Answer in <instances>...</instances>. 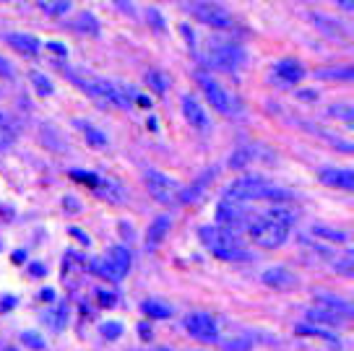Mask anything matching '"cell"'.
<instances>
[{
    "label": "cell",
    "instance_id": "cell-1",
    "mask_svg": "<svg viewBox=\"0 0 354 351\" xmlns=\"http://www.w3.org/2000/svg\"><path fill=\"white\" fill-rule=\"evenodd\" d=\"M297 221V214L287 206H271L268 211L253 216V221L248 224V234L253 245L263 247V250H277L284 242L289 240V231H292V224Z\"/></svg>",
    "mask_w": 354,
    "mask_h": 351
},
{
    "label": "cell",
    "instance_id": "cell-2",
    "mask_svg": "<svg viewBox=\"0 0 354 351\" xmlns=\"http://www.w3.org/2000/svg\"><path fill=\"white\" fill-rule=\"evenodd\" d=\"M224 198H232L240 203H253V200H271V203H287L292 193L284 187H277L274 182H268L266 177L258 175H245L237 177L234 182L227 185Z\"/></svg>",
    "mask_w": 354,
    "mask_h": 351
},
{
    "label": "cell",
    "instance_id": "cell-3",
    "mask_svg": "<svg viewBox=\"0 0 354 351\" xmlns=\"http://www.w3.org/2000/svg\"><path fill=\"white\" fill-rule=\"evenodd\" d=\"M198 237L203 242V247L209 250L211 255H216L219 260H227V263H243V260H250V250L243 245V240H237V231H230L214 224V227H201Z\"/></svg>",
    "mask_w": 354,
    "mask_h": 351
},
{
    "label": "cell",
    "instance_id": "cell-4",
    "mask_svg": "<svg viewBox=\"0 0 354 351\" xmlns=\"http://www.w3.org/2000/svg\"><path fill=\"white\" fill-rule=\"evenodd\" d=\"M68 78L81 86L86 91L88 97L100 99L102 104H110V107H118V110H128L131 107V102L138 94L128 86H120V84H115V81H107V78H100V76H86L81 78L76 73H68Z\"/></svg>",
    "mask_w": 354,
    "mask_h": 351
},
{
    "label": "cell",
    "instance_id": "cell-5",
    "mask_svg": "<svg viewBox=\"0 0 354 351\" xmlns=\"http://www.w3.org/2000/svg\"><path fill=\"white\" fill-rule=\"evenodd\" d=\"M177 3L183 6V11H188L193 19H198L211 29H232L234 26L232 13L216 0H177Z\"/></svg>",
    "mask_w": 354,
    "mask_h": 351
},
{
    "label": "cell",
    "instance_id": "cell-6",
    "mask_svg": "<svg viewBox=\"0 0 354 351\" xmlns=\"http://www.w3.org/2000/svg\"><path fill=\"white\" fill-rule=\"evenodd\" d=\"M196 84L201 86V91H203L206 102H209L211 107L219 112V115H224V117H232L234 112H237V102H234V97L227 91V88L221 86L216 78L211 76L209 70H196Z\"/></svg>",
    "mask_w": 354,
    "mask_h": 351
},
{
    "label": "cell",
    "instance_id": "cell-7",
    "mask_svg": "<svg viewBox=\"0 0 354 351\" xmlns=\"http://www.w3.org/2000/svg\"><path fill=\"white\" fill-rule=\"evenodd\" d=\"M131 265H133V258H131V250L128 247H122V245H115L107 258H102L97 263H91V271L97 276H102L104 281H112V284H118L122 281L125 276L131 274Z\"/></svg>",
    "mask_w": 354,
    "mask_h": 351
},
{
    "label": "cell",
    "instance_id": "cell-8",
    "mask_svg": "<svg viewBox=\"0 0 354 351\" xmlns=\"http://www.w3.org/2000/svg\"><path fill=\"white\" fill-rule=\"evenodd\" d=\"M253 221L250 211H248V203H240V200H232V198H221L219 206H216V224L224 227L230 231H240L248 229V224Z\"/></svg>",
    "mask_w": 354,
    "mask_h": 351
},
{
    "label": "cell",
    "instance_id": "cell-9",
    "mask_svg": "<svg viewBox=\"0 0 354 351\" xmlns=\"http://www.w3.org/2000/svg\"><path fill=\"white\" fill-rule=\"evenodd\" d=\"M209 66L214 70H237L243 66L245 53L243 47H237L232 42H211L209 44Z\"/></svg>",
    "mask_w": 354,
    "mask_h": 351
},
{
    "label": "cell",
    "instance_id": "cell-10",
    "mask_svg": "<svg viewBox=\"0 0 354 351\" xmlns=\"http://www.w3.org/2000/svg\"><path fill=\"white\" fill-rule=\"evenodd\" d=\"M146 187H149V196L154 198L156 203H175L177 193H180V182L175 177L165 175L159 169H146Z\"/></svg>",
    "mask_w": 354,
    "mask_h": 351
},
{
    "label": "cell",
    "instance_id": "cell-11",
    "mask_svg": "<svg viewBox=\"0 0 354 351\" xmlns=\"http://www.w3.org/2000/svg\"><path fill=\"white\" fill-rule=\"evenodd\" d=\"M183 325H185V330L193 339L206 341V343H216L219 341V323L209 312H190Z\"/></svg>",
    "mask_w": 354,
    "mask_h": 351
},
{
    "label": "cell",
    "instance_id": "cell-12",
    "mask_svg": "<svg viewBox=\"0 0 354 351\" xmlns=\"http://www.w3.org/2000/svg\"><path fill=\"white\" fill-rule=\"evenodd\" d=\"M261 281L263 286L268 289H274V292H289V289H297L299 278L289 268L284 265H274V268H266L263 274H261Z\"/></svg>",
    "mask_w": 354,
    "mask_h": 351
},
{
    "label": "cell",
    "instance_id": "cell-13",
    "mask_svg": "<svg viewBox=\"0 0 354 351\" xmlns=\"http://www.w3.org/2000/svg\"><path fill=\"white\" fill-rule=\"evenodd\" d=\"M214 175H216V169H211V172H203V175H201L190 187H180V193H177V200H180L183 206H196V203H201V200L206 198V193H209V182L214 180Z\"/></svg>",
    "mask_w": 354,
    "mask_h": 351
},
{
    "label": "cell",
    "instance_id": "cell-14",
    "mask_svg": "<svg viewBox=\"0 0 354 351\" xmlns=\"http://www.w3.org/2000/svg\"><path fill=\"white\" fill-rule=\"evenodd\" d=\"M180 107H183V115H185V120L190 122V128H196V131H209V115H206V110L201 107V102L193 97V94H183Z\"/></svg>",
    "mask_w": 354,
    "mask_h": 351
},
{
    "label": "cell",
    "instance_id": "cell-15",
    "mask_svg": "<svg viewBox=\"0 0 354 351\" xmlns=\"http://www.w3.org/2000/svg\"><path fill=\"white\" fill-rule=\"evenodd\" d=\"M271 73H274V78H277L279 84H284V86H295V84H299L302 78L308 76V73H305V68H302V63L292 60V57L279 60L277 66L271 68Z\"/></svg>",
    "mask_w": 354,
    "mask_h": 351
},
{
    "label": "cell",
    "instance_id": "cell-16",
    "mask_svg": "<svg viewBox=\"0 0 354 351\" xmlns=\"http://www.w3.org/2000/svg\"><path fill=\"white\" fill-rule=\"evenodd\" d=\"M169 229H172V219H169L167 214L156 216V219L149 224V229H146V250H156V247L167 240Z\"/></svg>",
    "mask_w": 354,
    "mask_h": 351
},
{
    "label": "cell",
    "instance_id": "cell-17",
    "mask_svg": "<svg viewBox=\"0 0 354 351\" xmlns=\"http://www.w3.org/2000/svg\"><path fill=\"white\" fill-rule=\"evenodd\" d=\"M3 39H6V44H8V47H13V50H16V53H21V55H26V57L39 55V39H37V37H32V34L11 32V34H6Z\"/></svg>",
    "mask_w": 354,
    "mask_h": 351
},
{
    "label": "cell",
    "instance_id": "cell-18",
    "mask_svg": "<svg viewBox=\"0 0 354 351\" xmlns=\"http://www.w3.org/2000/svg\"><path fill=\"white\" fill-rule=\"evenodd\" d=\"M321 182L328 187H339V190H352L354 175L352 169H339V167H326L321 169Z\"/></svg>",
    "mask_w": 354,
    "mask_h": 351
},
{
    "label": "cell",
    "instance_id": "cell-19",
    "mask_svg": "<svg viewBox=\"0 0 354 351\" xmlns=\"http://www.w3.org/2000/svg\"><path fill=\"white\" fill-rule=\"evenodd\" d=\"M305 318H308V323H313V325H323V328H342V325H346V318H342V315H336V312H331V310L326 307H310L308 312H305Z\"/></svg>",
    "mask_w": 354,
    "mask_h": 351
},
{
    "label": "cell",
    "instance_id": "cell-20",
    "mask_svg": "<svg viewBox=\"0 0 354 351\" xmlns=\"http://www.w3.org/2000/svg\"><path fill=\"white\" fill-rule=\"evenodd\" d=\"M315 305L331 310V312H336V315H342V318H346V320L352 318V305H349L344 296L328 294V292H318V294H315Z\"/></svg>",
    "mask_w": 354,
    "mask_h": 351
},
{
    "label": "cell",
    "instance_id": "cell-21",
    "mask_svg": "<svg viewBox=\"0 0 354 351\" xmlns=\"http://www.w3.org/2000/svg\"><path fill=\"white\" fill-rule=\"evenodd\" d=\"M94 190H97V196L102 200H110V203H122L125 200V190L115 180H107V177H100V185L94 187Z\"/></svg>",
    "mask_w": 354,
    "mask_h": 351
},
{
    "label": "cell",
    "instance_id": "cell-22",
    "mask_svg": "<svg viewBox=\"0 0 354 351\" xmlns=\"http://www.w3.org/2000/svg\"><path fill=\"white\" fill-rule=\"evenodd\" d=\"M76 128L84 133V138H86L88 146H94V149H107V143L110 141H107V135H104L100 128H94L91 122H81V120L76 122Z\"/></svg>",
    "mask_w": 354,
    "mask_h": 351
},
{
    "label": "cell",
    "instance_id": "cell-23",
    "mask_svg": "<svg viewBox=\"0 0 354 351\" xmlns=\"http://www.w3.org/2000/svg\"><path fill=\"white\" fill-rule=\"evenodd\" d=\"M313 237L315 240H323V242H333V245H344V242L349 240V234L346 231H342V229H331V227H313Z\"/></svg>",
    "mask_w": 354,
    "mask_h": 351
},
{
    "label": "cell",
    "instance_id": "cell-24",
    "mask_svg": "<svg viewBox=\"0 0 354 351\" xmlns=\"http://www.w3.org/2000/svg\"><path fill=\"white\" fill-rule=\"evenodd\" d=\"M297 333H302V336H315V339H323V341H331V343H339V336L333 333L331 328H323V325H313V323H302V325H297Z\"/></svg>",
    "mask_w": 354,
    "mask_h": 351
},
{
    "label": "cell",
    "instance_id": "cell-25",
    "mask_svg": "<svg viewBox=\"0 0 354 351\" xmlns=\"http://www.w3.org/2000/svg\"><path fill=\"white\" fill-rule=\"evenodd\" d=\"M141 312L149 315V318H156V320H165L172 315V307L165 305V302H159V299H146L144 305H141Z\"/></svg>",
    "mask_w": 354,
    "mask_h": 351
},
{
    "label": "cell",
    "instance_id": "cell-26",
    "mask_svg": "<svg viewBox=\"0 0 354 351\" xmlns=\"http://www.w3.org/2000/svg\"><path fill=\"white\" fill-rule=\"evenodd\" d=\"M29 81H32L34 91H37L39 97H53V94H55V84L44 76V73H39V70H32V73H29Z\"/></svg>",
    "mask_w": 354,
    "mask_h": 351
},
{
    "label": "cell",
    "instance_id": "cell-27",
    "mask_svg": "<svg viewBox=\"0 0 354 351\" xmlns=\"http://www.w3.org/2000/svg\"><path fill=\"white\" fill-rule=\"evenodd\" d=\"M310 21L315 23L321 32H326L328 37H342L339 32H344V34H349L346 29H344L342 23L336 21V19H328V16H310Z\"/></svg>",
    "mask_w": 354,
    "mask_h": 351
},
{
    "label": "cell",
    "instance_id": "cell-28",
    "mask_svg": "<svg viewBox=\"0 0 354 351\" xmlns=\"http://www.w3.org/2000/svg\"><path fill=\"white\" fill-rule=\"evenodd\" d=\"M73 29L81 34H91V37H97L100 34V21L91 16V13H78V19L73 21Z\"/></svg>",
    "mask_w": 354,
    "mask_h": 351
},
{
    "label": "cell",
    "instance_id": "cell-29",
    "mask_svg": "<svg viewBox=\"0 0 354 351\" xmlns=\"http://www.w3.org/2000/svg\"><path fill=\"white\" fill-rule=\"evenodd\" d=\"M352 68L349 66H342V68H321V70H315V76L318 78H326V81H352Z\"/></svg>",
    "mask_w": 354,
    "mask_h": 351
},
{
    "label": "cell",
    "instance_id": "cell-30",
    "mask_svg": "<svg viewBox=\"0 0 354 351\" xmlns=\"http://www.w3.org/2000/svg\"><path fill=\"white\" fill-rule=\"evenodd\" d=\"M47 320H50V328L53 330H63L68 323V307L66 305H57L53 312H47Z\"/></svg>",
    "mask_w": 354,
    "mask_h": 351
},
{
    "label": "cell",
    "instance_id": "cell-31",
    "mask_svg": "<svg viewBox=\"0 0 354 351\" xmlns=\"http://www.w3.org/2000/svg\"><path fill=\"white\" fill-rule=\"evenodd\" d=\"M39 8L44 13H50V16H63V13L71 11L68 0H39Z\"/></svg>",
    "mask_w": 354,
    "mask_h": 351
},
{
    "label": "cell",
    "instance_id": "cell-32",
    "mask_svg": "<svg viewBox=\"0 0 354 351\" xmlns=\"http://www.w3.org/2000/svg\"><path fill=\"white\" fill-rule=\"evenodd\" d=\"M328 117H336V120H344V122H352V104L349 102H344V104H331L328 110H326Z\"/></svg>",
    "mask_w": 354,
    "mask_h": 351
},
{
    "label": "cell",
    "instance_id": "cell-33",
    "mask_svg": "<svg viewBox=\"0 0 354 351\" xmlns=\"http://www.w3.org/2000/svg\"><path fill=\"white\" fill-rule=\"evenodd\" d=\"M146 84L154 88L156 94H162V91H167V86H169V81L165 78V73H159V70H151L149 76H146Z\"/></svg>",
    "mask_w": 354,
    "mask_h": 351
},
{
    "label": "cell",
    "instance_id": "cell-34",
    "mask_svg": "<svg viewBox=\"0 0 354 351\" xmlns=\"http://www.w3.org/2000/svg\"><path fill=\"white\" fill-rule=\"evenodd\" d=\"M21 343L26 346V349H32V351H42L44 349V339L39 336V333H32V330L21 333Z\"/></svg>",
    "mask_w": 354,
    "mask_h": 351
},
{
    "label": "cell",
    "instance_id": "cell-35",
    "mask_svg": "<svg viewBox=\"0 0 354 351\" xmlns=\"http://www.w3.org/2000/svg\"><path fill=\"white\" fill-rule=\"evenodd\" d=\"M71 177H73L76 182H84V185H88V187L100 185V177L91 175V172H81V169H73V172H71Z\"/></svg>",
    "mask_w": 354,
    "mask_h": 351
},
{
    "label": "cell",
    "instance_id": "cell-36",
    "mask_svg": "<svg viewBox=\"0 0 354 351\" xmlns=\"http://www.w3.org/2000/svg\"><path fill=\"white\" fill-rule=\"evenodd\" d=\"M13 141H16V135L13 131L6 125V122H0V151H6V149H11Z\"/></svg>",
    "mask_w": 354,
    "mask_h": 351
},
{
    "label": "cell",
    "instance_id": "cell-37",
    "mask_svg": "<svg viewBox=\"0 0 354 351\" xmlns=\"http://www.w3.org/2000/svg\"><path fill=\"white\" fill-rule=\"evenodd\" d=\"M100 333L104 336V339H120L122 325L120 323H104V325H100Z\"/></svg>",
    "mask_w": 354,
    "mask_h": 351
},
{
    "label": "cell",
    "instance_id": "cell-38",
    "mask_svg": "<svg viewBox=\"0 0 354 351\" xmlns=\"http://www.w3.org/2000/svg\"><path fill=\"white\" fill-rule=\"evenodd\" d=\"M146 21L151 23L156 32H165V19H162V13L156 11V8H149V11H146Z\"/></svg>",
    "mask_w": 354,
    "mask_h": 351
},
{
    "label": "cell",
    "instance_id": "cell-39",
    "mask_svg": "<svg viewBox=\"0 0 354 351\" xmlns=\"http://www.w3.org/2000/svg\"><path fill=\"white\" fill-rule=\"evenodd\" d=\"M221 349L224 351H248L250 349V343H248V341H240V339H230L221 343Z\"/></svg>",
    "mask_w": 354,
    "mask_h": 351
},
{
    "label": "cell",
    "instance_id": "cell-40",
    "mask_svg": "<svg viewBox=\"0 0 354 351\" xmlns=\"http://www.w3.org/2000/svg\"><path fill=\"white\" fill-rule=\"evenodd\" d=\"M115 6H118V11L125 13V16H131V19H136V3L133 0H112Z\"/></svg>",
    "mask_w": 354,
    "mask_h": 351
},
{
    "label": "cell",
    "instance_id": "cell-41",
    "mask_svg": "<svg viewBox=\"0 0 354 351\" xmlns=\"http://www.w3.org/2000/svg\"><path fill=\"white\" fill-rule=\"evenodd\" d=\"M16 76V68H13V63L8 60V57L0 55V78H13Z\"/></svg>",
    "mask_w": 354,
    "mask_h": 351
},
{
    "label": "cell",
    "instance_id": "cell-42",
    "mask_svg": "<svg viewBox=\"0 0 354 351\" xmlns=\"http://www.w3.org/2000/svg\"><path fill=\"white\" fill-rule=\"evenodd\" d=\"M97 296L102 299L100 305H104V307H115V299H118L115 294H110V292H102V289H100V292H97Z\"/></svg>",
    "mask_w": 354,
    "mask_h": 351
},
{
    "label": "cell",
    "instance_id": "cell-43",
    "mask_svg": "<svg viewBox=\"0 0 354 351\" xmlns=\"http://www.w3.org/2000/svg\"><path fill=\"white\" fill-rule=\"evenodd\" d=\"M47 50H53L55 55H66L68 53V47L66 44H60V42H47Z\"/></svg>",
    "mask_w": 354,
    "mask_h": 351
},
{
    "label": "cell",
    "instance_id": "cell-44",
    "mask_svg": "<svg viewBox=\"0 0 354 351\" xmlns=\"http://www.w3.org/2000/svg\"><path fill=\"white\" fill-rule=\"evenodd\" d=\"M180 32H183V37H185V42H188V44L196 42V39H193V32H190L188 23H180Z\"/></svg>",
    "mask_w": 354,
    "mask_h": 351
},
{
    "label": "cell",
    "instance_id": "cell-45",
    "mask_svg": "<svg viewBox=\"0 0 354 351\" xmlns=\"http://www.w3.org/2000/svg\"><path fill=\"white\" fill-rule=\"evenodd\" d=\"M336 6H342V11H346V13H352L354 11V0H333Z\"/></svg>",
    "mask_w": 354,
    "mask_h": 351
},
{
    "label": "cell",
    "instance_id": "cell-46",
    "mask_svg": "<svg viewBox=\"0 0 354 351\" xmlns=\"http://www.w3.org/2000/svg\"><path fill=\"white\" fill-rule=\"evenodd\" d=\"M71 234H73V237H78V242H81V245H88V234H84V231L81 229H76V227H73V229H71Z\"/></svg>",
    "mask_w": 354,
    "mask_h": 351
},
{
    "label": "cell",
    "instance_id": "cell-47",
    "mask_svg": "<svg viewBox=\"0 0 354 351\" xmlns=\"http://www.w3.org/2000/svg\"><path fill=\"white\" fill-rule=\"evenodd\" d=\"M29 274H32V276H44V274H47V268H44V265H39V263H32V265H29Z\"/></svg>",
    "mask_w": 354,
    "mask_h": 351
},
{
    "label": "cell",
    "instance_id": "cell-48",
    "mask_svg": "<svg viewBox=\"0 0 354 351\" xmlns=\"http://www.w3.org/2000/svg\"><path fill=\"white\" fill-rule=\"evenodd\" d=\"M299 99H305V102H315L318 99V91H297Z\"/></svg>",
    "mask_w": 354,
    "mask_h": 351
},
{
    "label": "cell",
    "instance_id": "cell-49",
    "mask_svg": "<svg viewBox=\"0 0 354 351\" xmlns=\"http://www.w3.org/2000/svg\"><path fill=\"white\" fill-rule=\"evenodd\" d=\"M39 299H55V292L53 289H44L42 294H39Z\"/></svg>",
    "mask_w": 354,
    "mask_h": 351
},
{
    "label": "cell",
    "instance_id": "cell-50",
    "mask_svg": "<svg viewBox=\"0 0 354 351\" xmlns=\"http://www.w3.org/2000/svg\"><path fill=\"white\" fill-rule=\"evenodd\" d=\"M149 351H169V349H165V346H156V349H149Z\"/></svg>",
    "mask_w": 354,
    "mask_h": 351
},
{
    "label": "cell",
    "instance_id": "cell-51",
    "mask_svg": "<svg viewBox=\"0 0 354 351\" xmlns=\"http://www.w3.org/2000/svg\"><path fill=\"white\" fill-rule=\"evenodd\" d=\"M6 3H8V0H6Z\"/></svg>",
    "mask_w": 354,
    "mask_h": 351
}]
</instances>
